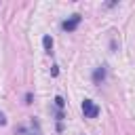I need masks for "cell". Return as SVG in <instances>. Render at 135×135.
Segmentation results:
<instances>
[{"mask_svg":"<svg viewBox=\"0 0 135 135\" xmlns=\"http://www.w3.org/2000/svg\"><path fill=\"white\" fill-rule=\"evenodd\" d=\"M42 46H44L46 53H51V49H53V38H51V36H44V38H42Z\"/></svg>","mask_w":135,"mask_h":135,"instance_id":"cell-4","label":"cell"},{"mask_svg":"<svg viewBox=\"0 0 135 135\" xmlns=\"http://www.w3.org/2000/svg\"><path fill=\"white\" fill-rule=\"evenodd\" d=\"M4 124H6V116L0 112V127H4Z\"/></svg>","mask_w":135,"mask_h":135,"instance_id":"cell-6","label":"cell"},{"mask_svg":"<svg viewBox=\"0 0 135 135\" xmlns=\"http://www.w3.org/2000/svg\"><path fill=\"white\" fill-rule=\"evenodd\" d=\"M80 19H82L80 15H72V17H68V19L61 23V27H63L65 32H74V30L80 25Z\"/></svg>","mask_w":135,"mask_h":135,"instance_id":"cell-2","label":"cell"},{"mask_svg":"<svg viewBox=\"0 0 135 135\" xmlns=\"http://www.w3.org/2000/svg\"><path fill=\"white\" fill-rule=\"evenodd\" d=\"M103 78H105V68L101 65V68H97V70H95V74H93V80H95V84H99Z\"/></svg>","mask_w":135,"mask_h":135,"instance_id":"cell-3","label":"cell"},{"mask_svg":"<svg viewBox=\"0 0 135 135\" xmlns=\"http://www.w3.org/2000/svg\"><path fill=\"white\" fill-rule=\"evenodd\" d=\"M82 114H84V118H97L99 116V105L93 99H84L82 101Z\"/></svg>","mask_w":135,"mask_h":135,"instance_id":"cell-1","label":"cell"},{"mask_svg":"<svg viewBox=\"0 0 135 135\" xmlns=\"http://www.w3.org/2000/svg\"><path fill=\"white\" fill-rule=\"evenodd\" d=\"M55 103H57V108H63V99H61V97H59V95H57V97H55Z\"/></svg>","mask_w":135,"mask_h":135,"instance_id":"cell-5","label":"cell"}]
</instances>
